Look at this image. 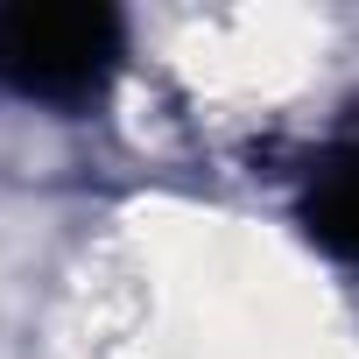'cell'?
<instances>
[{"mask_svg": "<svg viewBox=\"0 0 359 359\" xmlns=\"http://www.w3.org/2000/svg\"><path fill=\"white\" fill-rule=\"evenodd\" d=\"M303 226L317 233V247H331L345 268H359V141H345L303 198Z\"/></svg>", "mask_w": 359, "mask_h": 359, "instance_id": "7a4b0ae2", "label": "cell"}, {"mask_svg": "<svg viewBox=\"0 0 359 359\" xmlns=\"http://www.w3.org/2000/svg\"><path fill=\"white\" fill-rule=\"evenodd\" d=\"M120 64V15L113 8H0V85L78 106Z\"/></svg>", "mask_w": 359, "mask_h": 359, "instance_id": "6da1fadb", "label": "cell"}]
</instances>
